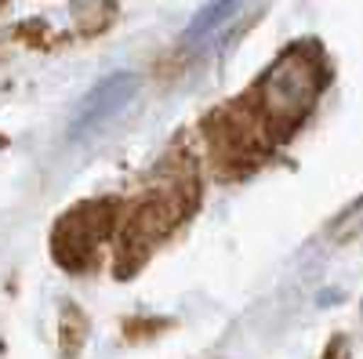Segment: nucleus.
<instances>
[{
    "instance_id": "obj_3",
    "label": "nucleus",
    "mask_w": 363,
    "mask_h": 359,
    "mask_svg": "<svg viewBox=\"0 0 363 359\" xmlns=\"http://www.w3.org/2000/svg\"><path fill=\"white\" fill-rule=\"evenodd\" d=\"M240 8V0H211V4L189 22V29H186V40H203L211 29H218L233 11Z\"/></svg>"
},
{
    "instance_id": "obj_2",
    "label": "nucleus",
    "mask_w": 363,
    "mask_h": 359,
    "mask_svg": "<svg viewBox=\"0 0 363 359\" xmlns=\"http://www.w3.org/2000/svg\"><path fill=\"white\" fill-rule=\"evenodd\" d=\"M265 102L272 106L280 120L284 116H301L313 98H316V84H313V69L309 62H301V58H280L277 66L265 73Z\"/></svg>"
},
{
    "instance_id": "obj_1",
    "label": "nucleus",
    "mask_w": 363,
    "mask_h": 359,
    "mask_svg": "<svg viewBox=\"0 0 363 359\" xmlns=\"http://www.w3.org/2000/svg\"><path fill=\"white\" fill-rule=\"evenodd\" d=\"M135 95H138V76L135 73H113V76L99 80L80 98V106L73 113V124H69V138H87L91 131L106 127L109 120H116L131 106Z\"/></svg>"
}]
</instances>
